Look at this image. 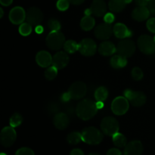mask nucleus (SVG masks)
I'll use <instances>...</instances> for the list:
<instances>
[{"label":"nucleus","instance_id":"1","mask_svg":"<svg viewBox=\"0 0 155 155\" xmlns=\"http://www.w3.org/2000/svg\"><path fill=\"white\" fill-rule=\"evenodd\" d=\"M96 103L90 99H84L78 103L76 108V113L83 120H89L95 117L97 113Z\"/></svg>","mask_w":155,"mask_h":155},{"label":"nucleus","instance_id":"2","mask_svg":"<svg viewBox=\"0 0 155 155\" xmlns=\"http://www.w3.org/2000/svg\"><path fill=\"white\" fill-rule=\"evenodd\" d=\"M82 140L92 145H98L103 140V133L93 127H86L82 131Z\"/></svg>","mask_w":155,"mask_h":155},{"label":"nucleus","instance_id":"3","mask_svg":"<svg viewBox=\"0 0 155 155\" xmlns=\"http://www.w3.org/2000/svg\"><path fill=\"white\" fill-rule=\"evenodd\" d=\"M45 42L47 46L50 49L56 51L64 48V45L66 41L64 35L60 31H51L47 36Z\"/></svg>","mask_w":155,"mask_h":155},{"label":"nucleus","instance_id":"4","mask_svg":"<svg viewBox=\"0 0 155 155\" xmlns=\"http://www.w3.org/2000/svg\"><path fill=\"white\" fill-rule=\"evenodd\" d=\"M137 45L139 50L145 54L152 55L155 51V42L154 38L149 35H142L139 37Z\"/></svg>","mask_w":155,"mask_h":155},{"label":"nucleus","instance_id":"5","mask_svg":"<svg viewBox=\"0 0 155 155\" xmlns=\"http://www.w3.org/2000/svg\"><path fill=\"white\" fill-rule=\"evenodd\" d=\"M101 129L106 136H113L119 132V123L113 117H106L101 120Z\"/></svg>","mask_w":155,"mask_h":155},{"label":"nucleus","instance_id":"6","mask_svg":"<svg viewBox=\"0 0 155 155\" xmlns=\"http://www.w3.org/2000/svg\"><path fill=\"white\" fill-rule=\"evenodd\" d=\"M124 97H126L129 102L134 107H142L146 102V95L142 92L127 89L124 91Z\"/></svg>","mask_w":155,"mask_h":155},{"label":"nucleus","instance_id":"7","mask_svg":"<svg viewBox=\"0 0 155 155\" xmlns=\"http://www.w3.org/2000/svg\"><path fill=\"white\" fill-rule=\"evenodd\" d=\"M130 102L124 96H118L114 99L111 104V110L116 115H124L128 111Z\"/></svg>","mask_w":155,"mask_h":155},{"label":"nucleus","instance_id":"8","mask_svg":"<svg viewBox=\"0 0 155 155\" xmlns=\"http://www.w3.org/2000/svg\"><path fill=\"white\" fill-rule=\"evenodd\" d=\"M136 51V44L130 39H124L118 42L117 52L126 58H130Z\"/></svg>","mask_w":155,"mask_h":155},{"label":"nucleus","instance_id":"9","mask_svg":"<svg viewBox=\"0 0 155 155\" xmlns=\"http://www.w3.org/2000/svg\"><path fill=\"white\" fill-rule=\"evenodd\" d=\"M17 138V133L12 127H6L2 130L0 134L1 144L4 147L8 148L15 143Z\"/></svg>","mask_w":155,"mask_h":155},{"label":"nucleus","instance_id":"10","mask_svg":"<svg viewBox=\"0 0 155 155\" xmlns=\"http://www.w3.org/2000/svg\"><path fill=\"white\" fill-rule=\"evenodd\" d=\"M97 45L95 41L92 39H83L81 42L79 43V49L78 51L83 55L86 56V57H90V56L94 55L96 52Z\"/></svg>","mask_w":155,"mask_h":155},{"label":"nucleus","instance_id":"11","mask_svg":"<svg viewBox=\"0 0 155 155\" xmlns=\"http://www.w3.org/2000/svg\"><path fill=\"white\" fill-rule=\"evenodd\" d=\"M26 20L30 25H39L43 20V13L39 8L31 7L26 12Z\"/></svg>","mask_w":155,"mask_h":155},{"label":"nucleus","instance_id":"12","mask_svg":"<svg viewBox=\"0 0 155 155\" xmlns=\"http://www.w3.org/2000/svg\"><path fill=\"white\" fill-rule=\"evenodd\" d=\"M87 92L86 85L83 82H75L70 86L68 92L74 100H79L83 98Z\"/></svg>","mask_w":155,"mask_h":155},{"label":"nucleus","instance_id":"13","mask_svg":"<svg viewBox=\"0 0 155 155\" xmlns=\"http://www.w3.org/2000/svg\"><path fill=\"white\" fill-rule=\"evenodd\" d=\"M113 33V27L111 24L107 23L98 24L95 29V37L100 40H107L111 36Z\"/></svg>","mask_w":155,"mask_h":155},{"label":"nucleus","instance_id":"14","mask_svg":"<svg viewBox=\"0 0 155 155\" xmlns=\"http://www.w3.org/2000/svg\"><path fill=\"white\" fill-rule=\"evenodd\" d=\"M26 19V12L22 7L13 8L9 13V20L14 24H21Z\"/></svg>","mask_w":155,"mask_h":155},{"label":"nucleus","instance_id":"15","mask_svg":"<svg viewBox=\"0 0 155 155\" xmlns=\"http://www.w3.org/2000/svg\"><path fill=\"white\" fill-rule=\"evenodd\" d=\"M143 146L140 141L135 140L127 143L124 148V155H142Z\"/></svg>","mask_w":155,"mask_h":155},{"label":"nucleus","instance_id":"16","mask_svg":"<svg viewBox=\"0 0 155 155\" xmlns=\"http://www.w3.org/2000/svg\"><path fill=\"white\" fill-rule=\"evenodd\" d=\"M69 63V56L65 51H58L53 56L52 65L57 69L64 68Z\"/></svg>","mask_w":155,"mask_h":155},{"label":"nucleus","instance_id":"17","mask_svg":"<svg viewBox=\"0 0 155 155\" xmlns=\"http://www.w3.org/2000/svg\"><path fill=\"white\" fill-rule=\"evenodd\" d=\"M90 10L94 16H104L107 12V5L104 0H94L91 5Z\"/></svg>","mask_w":155,"mask_h":155},{"label":"nucleus","instance_id":"18","mask_svg":"<svg viewBox=\"0 0 155 155\" xmlns=\"http://www.w3.org/2000/svg\"><path fill=\"white\" fill-rule=\"evenodd\" d=\"M113 32L115 36L118 39H126L133 36V32L122 23H117L115 24L113 27Z\"/></svg>","mask_w":155,"mask_h":155},{"label":"nucleus","instance_id":"19","mask_svg":"<svg viewBox=\"0 0 155 155\" xmlns=\"http://www.w3.org/2000/svg\"><path fill=\"white\" fill-rule=\"evenodd\" d=\"M149 9L147 6H138L132 12V18L136 21H144L150 16Z\"/></svg>","mask_w":155,"mask_h":155},{"label":"nucleus","instance_id":"20","mask_svg":"<svg viewBox=\"0 0 155 155\" xmlns=\"http://www.w3.org/2000/svg\"><path fill=\"white\" fill-rule=\"evenodd\" d=\"M53 57L46 51H40L36 54V61L41 68H48L52 64Z\"/></svg>","mask_w":155,"mask_h":155},{"label":"nucleus","instance_id":"21","mask_svg":"<svg viewBox=\"0 0 155 155\" xmlns=\"http://www.w3.org/2000/svg\"><path fill=\"white\" fill-rule=\"evenodd\" d=\"M53 124L54 127L60 130H64L68 127L70 124V119L64 113H58L54 115Z\"/></svg>","mask_w":155,"mask_h":155},{"label":"nucleus","instance_id":"22","mask_svg":"<svg viewBox=\"0 0 155 155\" xmlns=\"http://www.w3.org/2000/svg\"><path fill=\"white\" fill-rule=\"evenodd\" d=\"M98 50L101 55L110 56L117 52V46H115L114 44L110 41H104L100 44Z\"/></svg>","mask_w":155,"mask_h":155},{"label":"nucleus","instance_id":"23","mask_svg":"<svg viewBox=\"0 0 155 155\" xmlns=\"http://www.w3.org/2000/svg\"><path fill=\"white\" fill-rule=\"evenodd\" d=\"M127 58L124 57L120 54H115L110 58V64L112 68L115 69H120L127 64Z\"/></svg>","mask_w":155,"mask_h":155},{"label":"nucleus","instance_id":"24","mask_svg":"<svg viewBox=\"0 0 155 155\" xmlns=\"http://www.w3.org/2000/svg\"><path fill=\"white\" fill-rule=\"evenodd\" d=\"M127 5L125 0H110L109 1V9L112 12L118 13L124 10Z\"/></svg>","mask_w":155,"mask_h":155},{"label":"nucleus","instance_id":"25","mask_svg":"<svg viewBox=\"0 0 155 155\" xmlns=\"http://www.w3.org/2000/svg\"><path fill=\"white\" fill-rule=\"evenodd\" d=\"M95 21L91 15H86L80 21V27L85 31H89L95 27Z\"/></svg>","mask_w":155,"mask_h":155},{"label":"nucleus","instance_id":"26","mask_svg":"<svg viewBox=\"0 0 155 155\" xmlns=\"http://www.w3.org/2000/svg\"><path fill=\"white\" fill-rule=\"evenodd\" d=\"M112 139H113L114 144L117 148H124L127 145V138L122 133H116L112 136Z\"/></svg>","mask_w":155,"mask_h":155},{"label":"nucleus","instance_id":"27","mask_svg":"<svg viewBox=\"0 0 155 155\" xmlns=\"http://www.w3.org/2000/svg\"><path fill=\"white\" fill-rule=\"evenodd\" d=\"M108 96V90L104 86H100L95 90V98L97 101H104Z\"/></svg>","mask_w":155,"mask_h":155},{"label":"nucleus","instance_id":"28","mask_svg":"<svg viewBox=\"0 0 155 155\" xmlns=\"http://www.w3.org/2000/svg\"><path fill=\"white\" fill-rule=\"evenodd\" d=\"M64 49L66 52L69 53V54H73L78 51L79 44L76 41L70 39V40L65 42L64 45Z\"/></svg>","mask_w":155,"mask_h":155},{"label":"nucleus","instance_id":"29","mask_svg":"<svg viewBox=\"0 0 155 155\" xmlns=\"http://www.w3.org/2000/svg\"><path fill=\"white\" fill-rule=\"evenodd\" d=\"M67 141L71 145H77L82 140V134L78 132H73L68 134L67 137Z\"/></svg>","mask_w":155,"mask_h":155},{"label":"nucleus","instance_id":"30","mask_svg":"<svg viewBox=\"0 0 155 155\" xmlns=\"http://www.w3.org/2000/svg\"><path fill=\"white\" fill-rule=\"evenodd\" d=\"M23 122V117L19 113H15L11 117L10 120H9V124L10 126L12 127H18L22 124Z\"/></svg>","mask_w":155,"mask_h":155},{"label":"nucleus","instance_id":"31","mask_svg":"<svg viewBox=\"0 0 155 155\" xmlns=\"http://www.w3.org/2000/svg\"><path fill=\"white\" fill-rule=\"evenodd\" d=\"M58 69H57V68L54 66H53V65L51 67H48V68L45 70V74H44L45 79L48 80H54L58 75Z\"/></svg>","mask_w":155,"mask_h":155},{"label":"nucleus","instance_id":"32","mask_svg":"<svg viewBox=\"0 0 155 155\" xmlns=\"http://www.w3.org/2000/svg\"><path fill=\"white\" fill-rule=\"evenodd\" d=\"M19 33L24 36H29L32 33V25L29 23H23L20 25Z\"/></svg>","mask_w":155,"mask_h":155},{"label":"nucleus","instance_id":"33","mask_svg":"<svg viewBox=\"0 0 155 155\" xmlns=\"http://www.w3.org/2000/svg\"><path fill=\"white\" fill-rule=\"evenodd\" d=\"M48 27L51 31H59L61 30V23L54 18H51L48 21Z\"/></svg>","mask_w":155,"mask_h":155},{"label":"nucleus","instance_id":"34","mask_svg":"<svg viewBox=\"0 0 155 155\" xmlns=\"http://www.w3.org/2000/svg\"><path fill=\"white\" fill-rule=\"evenodd\" d=\"M143 71H142L141 68L136 67V68H134L132 70V77L136 81H139V80H142L143 78Z\"/></svg>","mask_w":155,"mask_h":155},{"label":"nucleus","instance_id":"35","mask_svg":"<svg viewBox=\"0 0 155 155\" xmlns=\"http://www.w3.org/2000/svg\"><path fill=\"white\" fill-rule=\"evenodd\" d=\"M57 8L59 11L61 12H64V11L68 10V8L70 6V2L69 0H58L57 2Z\"/></svg>","mask_w":155,"mask_h":155},{"label":"nucleus","instance_id":"36","mask_svg":"<svg viewBox=\"0 0 155 155\" xmlns=\"http://www.w3.org/2000/svg\"><path fill=\"white\" fill-rule=\"evenodd\" d=\"M15 155H35L32 149L29 148H21L15 153Z\"/></svg>","mask_w":155,"mask_h":155},{"label":"nucleus","instance_id":"37","mask_svg":"<svg viewBox=\"0 0 155 155\" xmlns=\"http://www.w3.org/2000/svg\"><path fill=\"white\" fill-rule=\"evenodd\" d=\"M147 28L151 33H155V18H150L148 21H147Z\"/></svg>","mask_w":155,"mask_h":155},{"label":"nucleus","instance_id":"38","mask_svg":"<svg viewBox=\"0 0 155 155\" xmlns=\"http://www.w3.org/2000/svg\"><path fill=\"white\" fill-rule=\"evenodd\" d=\"M115 17L114 15L112 13H106L105 15L104 16V21L105 23H107V24H110L114 21Z\"/></svg>","mask_w":155,"mask_h":155},{"label":"nucleus","instance_id":"39","mask_svg":"<svg viewBox=\"0 0 155 155\" xmlns=\"http://www.w3.org/2000/svg\"><path fill=\"white\" fill-rule=\"evenodd\" d=\"M147 7L148 8L151 15L155 16V0H151V1L148 2Z\"/></svg>","mask_w":155,"mask_h":155},{"label":"nucleus","instance_id":"40","mask_svg":"<svg viewBox=\"0 0 155 155\" xmlns=\"http://www.w3.org/2000/svg\"><path fill=\"white\" fill-rule=\"evenodd\" d=\"M107 155H122V152L118 148H110L107 152Z\"/></svg>","mask_w":155,"mask_h":155},{"label":"nucleus","instance_id":"41","mask_svg":"<svg viewBox=\"0 0 155 155\" xmlns=\"http://www.w3.org/2000/svg\"><path fill=\"white\" fill-rule=\"evenodd\" d=\"M72 99L71 97V95L69 94V92H65V93H64L63 95H61V100L63 101H64V102H66V101H68L69 100Z\"/></svg>","mask_w":155,"mask_h":155},{"label":"nucleus","instance_id":"42","mask_svg":"<svg viewBox=\"0 0 155 155\" xmlns=\"http://www.w3.org/2000/svg\"><path fill=\"white\" fill-rule=\"evenodd\" d=\"M135 2L138 6H147L148 4L147 0H135Z\"/></svg>","mask_w":155,"mask_h":155},{"label":"nucleus","instance_id":"43","mask_svg":"<svg viewBox=\"0 0 155 155\" xmlns=\"http://www.w3.org/2000/svg\"><path fill=\"white\" fill-rule=\"evenodd\" d=\"M70 155H84V153L82 150L79 149V148H75V149H73L71 151Z\"/></svg>","mask_w":155,"mask_h":155},{"label":"nucleus","instance_id":"44","mask_svg":"<svg viewBox=\"0 0 155 155\" xmlns=\"http://www.w3.org/2000/svg\"><path fill=\"white\" fill-rule=\"evenodd\" d=\"M13 2V0H0V3L3 6H9Z\"/></svg>","mask_w":155,"mask_h":155},{"label":"nucleus","instance_id":"45","mask_svg":"<svg viewBox=\"0 0 155 155\" xmlns=\"http://www.w3.org/2000/svg\"><path fill=\"white\" fill-rule=\"evenodd\" d=\"M85 0H69L70 3L74 5H80L84 2Z\"/></svg>","mask_w":155,"mask_h":155},{"label":"nucleus","instance_id":"46","mask_svg":"<svg viewBox=\"0 0 155 155\" xmlns=\"http://www.w3.org/2000/svg\"><path fill=\"white\" fill-rule=\"evenodd\" d=\"M35 31H36V33H37L38 34H41V33H43V31H44L43 27H42V26H41L40 24H39V25L36 26Z\"/></svg>","mask_w":155,"mask_h":155},{"label":"nucleus","instance_id":"47","mask_svg":"<svg viewBox=\"0 0 155 155\" xmlns=\"http://www.w3.org/2000/svg\"><path fill=\"white\" fill-rule=\"evenodd\" d=\"M104 106V101H97L96 102V107L98 109H101L103 108Z\"/></svg>","mask_w":155,"mask_h":155},{"label":"nucleus","instance_id":"48","mask_svg":"<svg viewBox=\"0 0 155 155\" xmlns=\"http://www.w3.org/2000/svg\"><path fill=\"white\" fill-rule=\"evenodd\" d=\"M0 12H1V15H0V18H2L3 17V15H4V12H3V9L2 8H0Z\"/></svg>","mask_w":155,"mask_h":155},{"label":"nucleus","instance_id":"49","mask_svg":"<svg viewBox=\"0 0 155 155\" xmlns=\"http://www.w3.org/2000/svg\"><path fill=\"white\" fill-rule=\"evenodd\" d=\"M132 1H133V0H125V2H127V4H129V3L131 2Z\"/></svg>","mask_w":155,"mask_h":155},{"label":"nucleus","instance_id":"50","mask_svg":"<svg viewBox=\"0 0 155 155\" xmlns=\"http://www.w3.org/2000/svg\"><path fill=\"white\" fill-rule=\"evenodd\" d=\"M89 155H100V154H95V153H91V154H89Z\"/></svg>","mask_w":155,"mask_h":155},{"label":"nucleus","instance_id":"51","mask_svg":"<svg viewBox=\"0 0 155 155\" xmlns=\"http://www.w3.org/2000/svg\"><path fill=\"white\" fill-rule=\"evenodd\" d=\"M0 155H7L6 154H5V153H1V154H0Z\"/></svg>","mask_w":155,"mask_h":155},{"label":"nucleus","instance_id":"52","mask_svg":"<svg viewBox=\"0 0 155 155\" xmlns=\"http://www.w3.org/2000/svg\"><path fill=\"white\" fill-rule=\"evenodd\" d=\"M152 55H154V56H155V51H154V54H152Z\"/></svg>","mask_w":155,"mask_h":155},{"label":"nucleus","instance_id":"53","mask_svg":"<svg viewBox=\"0 0 155 155\" xmlns=\"http://www.w3.org/2000/svg\"><path fill=\"white\" fill-rule=\"evenodd\" d=\"M147 1H148V2H150V1H151V0H147Z\"/></svg>","mask_w":155,"mask_h":155},{"label":"nucleus","instance_id":"54","mask_svg":"<svg viewBox=\"0 0 155 155\" xmlns=\"http://www.w3.org/2000/svg\"><path fill=\"white\" fill-rule=\"evenodd\" d=\"M154 42H155V36L154 37Z\"/></svg>","mask_w":155,"mask_h":155}]
</instances>
